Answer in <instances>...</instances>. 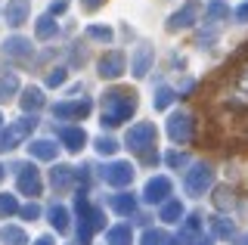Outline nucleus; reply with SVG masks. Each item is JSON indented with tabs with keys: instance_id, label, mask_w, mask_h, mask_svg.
Segmentation results:
<instances>
[{
	"instance_id": "1",
	"label": "nucleus",
	"mask_w": 248,
	"mask_h": 245,
	"mask_svg": "<svg viewBox=\"0 0 248 245\" xmlns=\"http://www.w3.org/2000/svg\"><path fill=\"white\" fill-rule=\"evenodd\" d=\"M199 10H202V3L199 0H189V3L183 6V13H177V16H170V31H177V28H186V25H192V19L199 16Z\"/></svg>"
},
{
	"instance_id": "2",
	"label": "nucleus",
	"mask_w": 248,
	"mask_h": 245,
	"mask_svg": "<svg viewBox=\"0 0 248 245\" xmlns=\"http://www.w3.org/2000/svg\"><path fill=\"white\" fill-rule=\"evenodd\" d=\"M28 10H31L28 0H10V3H6V22H10V25H22L25 16H28Z\"/></svg>"
},
{
	"instance_id": "3",
	"label": "nucleus",
	"mask_w": 248,
	"mask_h": 245,
	"mask_svg": "<svg viewBox=\"0 0 248 245\" xmlns=\"http://www.w3.org/2000/svg\"><path fill=\"white\" fill-rule=\"evenodd\" d=\"M99 68H103V78H115V75H121V68H124V56L121 53H108L103 62H99Z\"/></svg>"
},
{
	"instance_id": "4",
	"label": "nucleus",
	"mask_w": 248,
	"mask_h": 245,
	"mask_svg": "<svg viewBox=\"0 0 248 245\" xmlns=\"http://www.w3.org/2000/svg\"><path fill=\"white\" fill-rule=\"evenodd\" d=\"M170 137H174V140H180V137L186 140V137H189V118H186V115H183V118H180V115L174 118V124H170Z\"/></svg>"
},
{
	"instance_id": "5",
	"label": "nucleus",
	"mask_w": 248,
	"mask_h": 245,
	"mask_svg": "<svg viewBox=\"0 0 248 245\" xmlns=\"http://www.w3.org/2000/svg\"><path fill=\"white\" fill-rule=\"evenodd\" d=\"M127 177H134V168L130 165H112V174H108L112 183H124Z\"/></svg>"
},
{
	"instance_id": "6",
	"label": "nucleus",
	"mask_w": 248,
	"mask_h": 245,
	"mask_svg": "<svg viewBox=\"0 0 248 245\" xmlns=\"http://www.w3.org/2000/svg\"><path fill=\"white\" fill-rule=\"evenodd\" d=\"M149 56H152V53L146 50V47L137 53V75H146V65H149Z\"/></svg>"
},
{
	"instance_id": "7",
	"label": "nucleus",
	"mask_w": 248,
	"mask_h": 245,
	"mask_svg": "<svg viewBox=\"0 0 248 245\" xmlns=\"http://www.w3.org/2000/svg\"><path fill=\"white\" fill-rule=\"evenodd\" d=\"M53 31H56L53 19H50V16H44V19H41V25H37V34H41V37H50Z\"/></svg>"
},
{
	"instance_id": "8",
	"label": "nucleus",
	"mask_w": 248,
	"mask_h": 245,
	"mask_svg": "<svg viewBox=\"0 0 248 245\" xmlns=\"http://www.w3.org/2000/svg\"><path fill=\"white\" fill-rule=\"evenodd\" d=\"M93 37H103V41H108V28H90Z\"/></svg>"
},
{
	"instance_id": "9",
	"label": "nucleus",
	"mask_w": 248,
	"mask_h": 245,
	"mask_svg": "<svg viewBox=\"0 0 248 245\" xmlns=\"http://www.w3.org/2000/svg\"><path fill=\"white\" fill-rule=\"evenodd\" d=\"M65 6H68V0H53V6H50V10H53V13H62Z\"/></svg>"
},
{
	"instance_id": "10",
	"label": "nucleus",
	"mask_w": 248,
	"mask_h": 245,
	"mask_svg": "<svg viewBox=\"0 0 248 245\" xmlns=\"http://www.w3.org/2000/svg\"><path fill=\"white\" fill-rule=\"evenodd\" d=\"M99 3H103V0H84V10H96Z\"/></svg>"
}]
</instances>
